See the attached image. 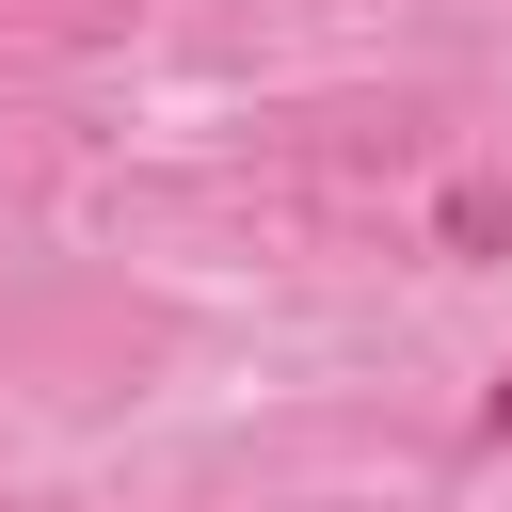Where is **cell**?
Instances as JSON below:
<instances>
[{
  "label": "cell",
  "mask_w": 512,
  "mask_h": 512,
  "mask_svg": "<svg viewBox=\"0 0 512 512\" xmlns=\"http://www.w3.org/2000/svg\"><path fill=\"white\" fill-rule=\"evenodd\" d=\"M432 240H448V256H512V192H496V176H464V192L432 208Z\"/></svg>",
  "instance_id": "cell-1"
},
{
  "label": "cell",
  "mask_w": 512,
  "mask_h": 512,
  "mask_svg": "<svg viewBox=\"0 0 512 512\" xmlns=\"http://www.w3.org/2000/svg\"><path fill=\"white\" fill-rule=\"evenodd\" d=\"M480 432H496V448H512V368H496V384H480Z\"/></svg>",
  "instance_id": "cell-2"
}]
</instances>
